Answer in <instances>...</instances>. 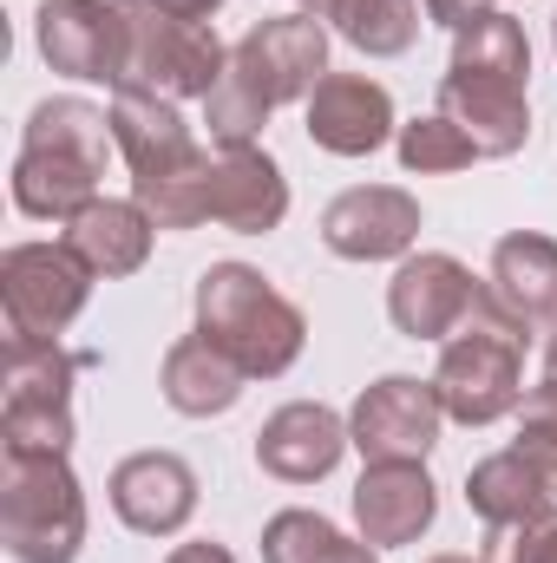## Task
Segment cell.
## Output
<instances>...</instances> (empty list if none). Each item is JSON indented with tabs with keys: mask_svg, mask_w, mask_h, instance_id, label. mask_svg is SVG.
<instances>
[{
	"mask_svg": "<svg viewBox=\"0 0 557 563\" xmlns=\"http://www.w3.org/2000/svg\"><path fill=\"white\" fill-rule=\"evenodd\" d=\"M106 151H112V112L86 99L33 106L20 157H13V210L40 223H73L86 203H99Z\"/></svg>",
	"mask_w": 557,
	"mask_h": 563,
	"instance_id": "obj_1",
	"label": "cell"
},
{
	"mask_svg": "<svg viewBox=\"0 0 557 563\" xmlns=\"http://www.w3.org/2000/svg\"><path fill=\"white\" fill-rule=\"evenodd\" d=\"M112 144L132 164V197L151 210L157 230H197L210 223V164L197 132L171 99L119 92L112 99Z\"/></svg>",
	"mask_w": 557,
	"mask_h": 563,
	"instance_id": "obj_2",
	"label": "cell"
},
{
	"mask_svg": "<svg viewBox=\"0 0 557 563\" xmlns=\"http://www.w3.org/2000/svg\"><path fill=\"white\" fill-rule=\"evenodd\" d=\"M197 328L250 374V380H276L302 361V341H308V321L302 308L270 288L263 269L250 263H210L197 276Z\"/></svg>",
	"mask_w": 557,
	"mask_h": 563,
	"instance_id": "obj_3",
	"label": "cell"
},
{
	"mask_svg": "<svg viewBox=\"0 0 557 563\" xmlns=\"http://www.w3.org/2000/svg\"><path fill=\"white\" fill-rule=\"evenodd\" d=\"M525 341H532V328L512 321L492 301V288H485L479 308L439 341L433 387H439L446 420L492 426V420H505V413H518V400H525Z\"/></svg>",
	"mask_w": 557,
	"mask_h": 563,
	"instance_id": "obj_4",
	"label": "cell"
},
{
	"mask_svg": "<svg viewBox=\"0 0 557 563\" xmlns=\"http://www.w3.org/2000/svg\"><path fill=\"white\" fill-rule=\"evenodd\" d=\"M125 46H119V86L112 92H144V99H210L223 79L230 53L210 20H177L164 0H112Z\"/></svg>",
	"mask_w": 557,
	"mask_h": 563,
	"instance_id": "obj_5",
	"label": "cell"
},
{
	"mask_svg": "<svg viewBox=\"0 0 557 563\" xmlns=\"http://www.w3.org/2000/svg\"><path fill=\"white\" fill-rule=\"evenodd\" d=\"M0 544L13 563H73L86 551V492L66 452H0Z\"/></svg>",
	"mask_w": 557,
	"mask_h": 563,
	"instance_id": "obj_6",
	"label": "cell"
},
{
	"mask_svg": "<svg viewBox=\"0 0 557 563\" xmlns=\"http://www.w3.org/2000/svg\"><path fill=\"white\" fill-rule=\"evenodd\" d=\"M73 374L79 361L59 341H7L0 452H66L73 445Z\"/></svg>",
	"mask_w": 557,
	"mask_h": 563,
	"instance_id": "obj_7",
	"label": "cell"
},
{
	"mask_svg": "<svg viewBox=\"0 0 557 563\" xmlns=\"http://www.w3.org/2000/svg\"><path fill=\"white\" fill-rule=\"evenodd\" d=\"M92 269L73 256V243H13L0 256V308H7V341H59L86 295Z\"/></svg>",
	"mask_w": 557,
	"mask_h": 563,
	"instance_id": "obj_8",
	"label": "cell"
},
{
	"mask_svg": "<svg viewBox=\"0 0 557 563\" xmlns=\"http://www.w3.org/2000/svg\"><path fill=\"white\" fill-rule=\"evenodd\" d=\"M439 426H446L439 387L419 374H381L348 407V439L368 465H407V459L426 465V452L439 445Z\"/></svg>",
	"mask_w": 557,
	"mask_h": 563,
	"instance_id": "obj_9",
	"label": "cell"
},
{
	"mask_svg": "<svg viewBox=\"0 0 557 563\" xmlns=\"http://www.w3.org/2000/svg\"><path fill=\"white\" fill-rule=\"evenodd\" d=\"M479 295H485V282H472L459 256L419 250V256H401V269L387 282V321L407 341H446L479 308Z\"/></svg>",
	"mask_w": 557,
	"mask_h": 563,
	"instance_id": "obj_10",
	"label": "cell"
},
{
	"mask_svg": "<svg viewBox=\"0 0 557 563\" xmlns=\"http://www.w3.org/2000/svg\"><path fill=\"white\" fill-rule=\"evenodd\" d=\"M419 236V203L401 184H354L321 210V243L341 263H394Z\"/></svg>",
	"mask_w": 557,
	"mask_h": 563,
	"instance_id": "obj_11",
	"label": "cell"
},
{
	"mask_svg": "<svg viewBox=\"0 0 557 563\" xmlns=\"http://www.w3.org/2000/svg\"><path fill=\"white\" fill-rule=\"evenodd\" d=\"M106 498H112V511H119L125 531H139V538H177L197 518V472L177 452H132V459L112 465Z\"/></svg>",
	"mask_w": 557,
	"mask_h": 563,
	"instance_id": "obj_12",
	"label": "cell"
},
{
	"mask_svg": "<svg viewBox=\"0 0 557 563\" xmlns=\"http://www.w3.org/2000/svg\"><path fill=\"white\" fill-rule=\"evenodd\" d=\"M439 119H452L479 157H512L532 139V99H525V79H499V73H466V66H446L439 79Z\"/></svg>",
	"mask_w": 557,
	"mask_h": 563,
	"instance_id": "obj_13",
	"label": "cell"
},
{
	"mask_svg": "<svg viewBox=\"0 0 557 563\" xmlns=\"http://www.w3.org/2000/svg\"><path fill=\"white\" fill-rule=\"evenodd\" d=\"M33 40H40V59L53 73L119 86V46H125L119 7H106V0H46L33 13Z\"/></svg>",
	"mask_w": 557,
	"mask_h": 563,
	"instance_id": "obj_14",
	"label": "cell"
},
{
	"mask_svg": "<svg viewBox=\"0 0 557 563\" xmlns=\"http://www.w3.org/2000/svg\"><path fill=\"white\" fill-rule=\"evenodd\" d=\"M250 73H256V86L288 106V99H308L321 79H328V26L315 20V13H282V20H256L237 46H230Z\"/></svg>",
	"mask_w": 557,
	"mask_h": 563,
	"instance_id": "obj_15",
	"label": "cell"
},
{
	"mask_svg": "<svg viewBox=\"0 0 557 563\" xmlns=\"http://www.w3.org/2000/svg\"><path fill=\"white\" fill-rule=\"evenodd\" d=\"M354 439H348V420L335 413V407H321V400H288L276 407L263 432H256V465L282 478V485H315V478H328L335 465H341V452H348Z\"/></svg>",
	"mask_w": 557,
	"mask_h": 563,
	"instance_id": "obj_16",
	"label": "cell"
},
{
	"mask_svg": "<svg viewBox=\"0 0 557 563\" xmlns=\"http://www.w3.org/2000/svg\"><path fill=\"white\" fill-rule=\"evenodd\" d=\"M308 139L335 157H374L394 139V99L368 73H328L308 92Z\"/></svg>",
	"mask_w": 557,
	"mask_h": 563,
	"instance_id": "obj_17",
	"label": "cell"
},
{
	"mask_svg": "<svg viewBox=\"0 0 557 563\" xmlns=\"http://www.w3.org/2000/svg\"><path fill=\"white\" fill-rule=\"evenodd\" d=\"M439 518V492L426 478V465L407 459V465H368L361 485H354V525L374 551H401V544H419V531Z\"/></svg>",
	"mask_w": 557,
	"mask_h": 563,
	"instance_id": "obj_18",
	"label": "cell"
},
{
	"mask_svg": "<svg viewBox=\"0 0 557 563\" xmlns=\"http://www.w3.org/2000/svg\"><path fill=\"white\" fill-rule=\"evenodd\" d=\"M288 217V177L270 151L243 144V151H217L210 164V223L237 230V236H270Z\"/></svg>",
	"mask_w": 557,
	"mask_h": 563,
	"instance_id": "obj_19",
	"label": "cell"
},
{
	"mask_svg": "<svg viewBox=\"0 0 557 563\" xmlns=\"http://www.w3.org/2000/svg\"><path fill=\"white\" fill-rule=\"evenodd\" d=\"M485 288H492V301H499L512 321H525L532 341H538L557 321V243L545 230H512V236H499Z\"/></svg>",
	"mask_w": 557,
	"mask_h": 563,
	"instance_id": "obj_20",
	"label": "cell"
},
{
	"mask_svg": "<svg viewBox=\"0 0 557 563\" xmlns=\"http://www.w3.org/2000/svg\"><path fill=\"white\" fill-rule=\"evenodd\" d=\"M243 367L197 328L184 341L164 347V367H157V387H164V407L184 413V420H210V413H230L243 400Z\"/></svg>",
	"mask_w": 557,
	"mask_h": 563,
	"instance_id": "obj_21",
	"label": "cell"
},
{
	"mask_svg": "<svg viewBox=\"0 0 557 563\" xmlns=\"http://www.w3.org/2000/svg\"><path fill=\"white\" fill-rule=\"evenodd\" d=\"M151 236H157V223H151V210H144L139 197H99V203H86V210L66 223L73 256L106 282L139 276L144 256H151Z\"/></svg>",
	"mask_w": 557,
	"mask_h": 563,
	"instance_id": "obj_22",
	"label": "cell"
},
{
	"mask_svg": "<svg viewBox=\"0 0 557 563\" xmlns=\"http://www.w3.org/2000/svg\"><path fill=\"white\" fill-rule=\"evenodd\" d=\"M466 505L485 518V531L492 525H532V518L557 511V485L532 452L505 445V452H492V459H479L466 472Z\"/></svg>",
	"mask_w": 557,
	"mask_h": 563,
	"instance_id": "obj_23",
	"label": "cell"
},
{
	"mask_svg": "<svg viewBox=\"0 0 557 563\" xmlns=\"http://www.w3.org/2000/svg\"><path fill=\"white\" fill-rule=\"evenodd\" d=\"M308 13L321 26H335L354 53L368 59H401L419 40V0H308Z\"/></svg>",
	"mask_w": 557,
	"mask_h": 563,
	"instance_id": "obj_24",
	"label": "cell"
},
{
	"mask_svg": "<svg viewBox=\"0 0 557 563\" xmlns=\"http://www.w3.org/2000/svg\"><path fill=\"white\" fill-rule=\"evenodd\" d=\"M270 112H276V99L256 86V73L230 53V66H223V79L210 86V99H204V125H210V144L217 151H243V144L263 139V125H270Z\"/></svg>",
	"mask_w": 557,
	"mask_h": 563,
	"instance_id": "obj_25",
	"label": "cell"
},
{
	"mask_svg": "<svg viewBox=\"0 0 557 563\" xmlns=\"http://www.w3.org/2000/svg\"><path fill=\"white\" fill-rule=\"evenodd\" d=\"M452 66H466V73H499V79H532V40H525V26L512 20V13H485V20H472V26H459L452 33Z\"/></svg>",
	"mask_w": 557,
	"mask_h": 563,
	"instance_id": "obj_26",
	"label": "cell"
},
{
	"mask_svg": "<svg viewBox=\"0 0 557 563\" xmlns=\"http://www.w3.org/2000/svg\"><path fill=\"white\" fill-rule=\"evenodd\" d=\"M394 144H401V164L407 170H419V177H439V170H466L479 151H472V139L452 125V119H439V112H426V119H414V125H401L394 132Z\"/></svg>",
	"mask_w": 557,
	"mask_h": 563,
	"instance_id": "obj_27",
	"label": "cell"
},
{
	"mask_svg": "<svg viewBox=\"0 0 557 563\" xmlns=\"http://www.w3.org/2000/svg\"><path fill=\"white\" fill-rule=\"evenodd\" d=\"M341 531L321 518V511H276L270 525H263V563H321V551L335 544Z\"/></svg>",
	"mask_w": 557,
	"mask_h": 563,
	"instance_id": "obj_28",
	"label": "cell"
},
{
	"mask_svg": "<svg viewBox=\"0 0 557 563\" xmlns=\"http://www.w3.org/2000/svg\"><path fill=\"white\" fill-rule=\"evenodd\" d=\"M512 445L532 452L557 485V374H545V380L518 400V439H512Z\"/></svg>",
	"mask_w": 557,
	"mask_h": 563,
	"instance_id": "obj_29",
	"label": "cell"
},
{
	"mask_svg": "<svg viewBox=\"0 0 557 563\" xmlns=\"http://www.w3.org/2000/svg\"><path fill=\"white\" fill-rule=\"evenodd\" d=\"M479 563H557V511L532 525H492Z\"/></svg>",
	"mask_w": 557,
	"mask_h": 563,
	"instance_id": "obj_30",
	"label": "cell"
},
{
	"mask_svg": "<svg viewBox=\"0 0 557 563\" xmlns=\"http://www.w3.org/2000/svg\"><path fill=\"white\" fill-rule=\"evenodd\" d=\"M419 7H426V20L446 26V33H459V26H472V20L492 13V0H419Z\"/></svg>",
	"mask_w": 557,
	"mask_h": 563,
	"instance_id": "obj_31",
	"label": "cell"
},
{
	"mask_svg": "<svg viewBox=\"0 0 557 563\" xmlns=\"http://www.w3.org/2000/svg\"><path fill=\"white\" fill-rule=\"evenodd\" d=\"M321 563H381V558H374V544H368V538H361V544H354V538H335V544L321 551Z\"/></svg>",
	"mask_w": 557,
	"mask_h": 563,
	"instance_id": "obj_32",
	"label": "cell"
},
{
	"mask_svg": "<svg viewBox=\"0 0 557 563\" xmlns=\"http://www.w3.org/2000/svg\"><path fill=\"white\" fill-rule=\"evenodd\" d=\"M164 563H237V558H230L223 544H177Z\"/></svg>",
	"mask_w": 557,
	"mask_h": 563,
	"instance_id": "obj_33",
	"label": "cell"
},
{
	"mask_svg": "<svg viewBox=\"0 0 557 563\" xmlns=\"http://www.w3.org/2000/svg\"><path fill=\"white\" fill-rule=\"evenodd\" d=\"M164 7H171L177 20H210V13H217L223 0H164Z\"/></svg>",
	"mask_w": 557,
	"mask_h": 563,
	"instance_id": "obj_34",
	"label": "cell"
},
{
	"mask_svg": "<svg viewBox=\"0 0 557 563\" xmlns=\"http://www.w3.org/2000/svg\"><path fill=\"white\" fill-rule=\"evenodd\" d=\"M538 347H545V374H557V321L538 334Z\"/></svg>",
	"mask_w": 557,
	"mask_h": 563,
	"instance_id": "obj_35",
	"label": "cell"
},
{
	"mask_svg": "<svg viewBox=\"0 0 557 563\" xmlns=\"http://www.w3.org/2000/svg\"><path fill=\"white\" fill-rule=\"evenodd\" d=\"M426 563H472V558H426Z\"/></svg>",
	"mask_w": 557,
	"mask_h": 563,
	"instance_id": "obj_36",
	"label": "cell"
},
{
	"mask_svg": "<svg viewBox=\"0 0 557 563\" xmlns=\"http://www.w3.org/2000/svg\"><path fill=\"white\" fill-rule=\"evenodd\" d=\"M551 40H557V20H551Z\"/></svg>",
	"mask_w": 557,
	"mask_h": 563,
	"instance_id": "obj_37",
	"label": "cell"
}]
</instances>
